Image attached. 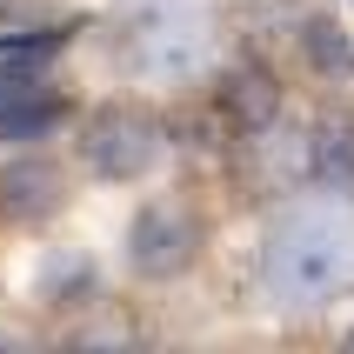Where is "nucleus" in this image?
<instances>
[{
	"label": "nucleus",
	"mask_w": 354,
	"mask_h": 354,
	"mask_svg": "<svg viewBox=\"0 0 354 354\" xmlns=\"http://www.w3.org/2000/svg\"><path fill=\"white\" fill-rule=\"evenodd\" d=\"M348 348H354V328H348Z\"/></svg>",
	"instance_id": "1a4fd4ad"
},
{
	"label": "nucleus",
	"mask_w": 354,
	"mask_h": 354,
	"mask_svg": "<svg viewBox=\"0 0 354 354\" xmlns=\"http://www.w3.org/2000/svg\"><path fill=\"white\" fill-rule=\"evenodd\" d=\"M201 214L174 194H154L147 207H134L127 221V261H134L140 281H174L201 261Z\"/></svg>",
	"instance_id": "20e7f679"
},
{
	"label": "nucleus",
	"mask_w": 354,
	"mask_h": 354,
	"mask_svg": "<svg viewBox=\"0 0 354 354\" xmlns=\"http://www.w3.org/2000/svg\"><path fill=\"white\" fill-rule=\"evenodd\" d=\"M167 160V120L140 100H100L94 114L80 120V167L94 180H147Z\"/></svg>",
	"instance_id": "7ed1b4c3"
},
{
	"label": "nucleus",
	"mask_w": 354,
	"mask_h": 354,
	"mask_svg": "<svg viewBox=\"0 0 354 354\" xmlns=\"http://www.w3.org/2000/svg\"><path fill=\"white\" fill-rule=\"evenodd\" d=\"M67 207V174L54 154H14L0 160V214L20 227H40Z\"/></svg>",
	"instance_id": "39448f33"
},
{
	"label": "nucleus",
	"mask_w": 354,
	"mask_h": 354,
	"mask_svg": "<svg viewBox=\"0 0 354 354\" xmlns=\"http://www.w3.org/2000/svg\"><path fill=\"white\" fill-rule=\"evenodd\" d=\"M308 187L354 194V107H321L308 120Z\"/></svg>",
	"instance_id": "423d86ee"
},
{
	"label": "nucleus",
	"mask_w": 354,
	"mask_h": 354,
	"mask_svg": "<svg viewBox=\"0 0 354 354\" xmlns=\"http://www.w3.org/2000/svg\"><path fill=\"white\" fill-rule=\"evenodd\" d=\"M221 114H227L234 140L261 134L268 120H281V80L268 74V67H234V74L221 80Z\"/></svg>",
	"instance_id": "0eeeda50"
},
{
	"label": "nucleus",
	"mask_w": 354,
	"mask_h": 354,
	"mask_svg": "<svg viewBox=\"0 0 354 354\" xmlns=\"http://www.w3.org/2000/svg\"><path fill=\"white\" fill-rule=\"evenodd\" d=\"M67 114V100L47 80H0V134L7 140H40Z\"/></svg>",
	"instance_id": "6e6552de"
},
{
	"label": "nucleus",
	"mask_w": 354,
	"mask_h": 354,
	"mask_svg": "<svg viewBox=\"0 0 354 354\" xmlns=\"http://www.w3.org/2000/svg\"><path fill=\"white\" fill-rule=\"evenodd\" d=\"M254 281L281 315H321L354 288V207L315 201V187L288 201L254 248Z\"/></svg>",
	"instance_id": "f257e3e1"
},
{
	"label": "nucleus",
	"mask_w": 354,
	"mask_h": 354,
	"mask_svg": "<svg viewBox=\"0 0 354 354\" xmlns=\"http://www.w3.org/2000/svg\"><path fill=\"white\" fill-rule=\"evenodd\" d=\"M214 14L201 0H127L114 20V60L120 74L154 80V87H187L214 67Z\"/></svg>",
	"instance_id": "f03ea898"
}]
</instances>
